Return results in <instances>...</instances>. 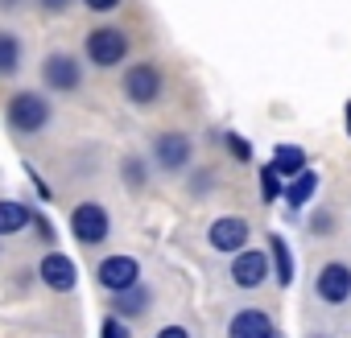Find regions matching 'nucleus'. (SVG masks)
I'll return each instance as SVG.
<instances>
[{
    "mask_svg": "<svg viewBox=\"0 0 351 338\" xmlns=\"http://www.w3.org/2000/svg\"><path fill=\"white\" fill-rule=\"evenodd\" d=\"M153 153H157V165L161 169H182L191 161V136H182V132H161L157 144H153Z\"/></svg>",
    "mask_w": 351,
    "mask_h": 338,
    "instance_id": "11",
    "label": "nucleus"
},
{
    "mask_svg": "<svg viewBox=\"0 0 351 338\" xmlns=\"http://www.w3.org/2000/svg\"><path fill=\"white\" fill-rule=\"evenodd\" d=\"M21 66V42L13 34H0V75H13Z\"/></svg>",
    "mask_w": 351,
    "mask_h": 338,
    "instance_id": "18",
    "label": "nucleus"
},
{
    "mask_svg": "<svg viewBox=\"0 0 351 338\" xmlns=\"http://www.w3.org/2000/svg\"><path fill=\"white\" fill-rule=\"evenodd\" d=\"M29 219H34V215H29L21 203H5V198H0V235H17V231H25Z\"/></svg>",
    "mask_w": 351,
    "mask_h": 338,
    "instance_id": "16",
    "label": "nucleus"
},
{
    "mask_svg": "<svg viewBox=\"0 0 351 338\" xmlns=\"http://www.w3.org/2000/svg\"><path fill=\"white\" fill-rule=\"evenodd\" d=\"M228 153H232L236 161H252V144H248L244 136H228Z\"/></svg>",
    "mask_w": 351,
    "mask_h": 338,
    "instance_id": "21",
    "label": "nucleus"
},
{
    "mask_svg": "<svg viewBox=\"0 0 351 338\" xmlns=\"http://www.w3.org/2000/svg\"><path fill=\"white\" fill-rule=\"evenodd\" d=\"M38 5H42L46 13H66V9H71V0H38Z\"/></svg>",
    "mask_w": 351,
    "mask_h": 338,
    "instance_id": "24",
    "label": "nucleus"
},
{
    "mask_svg": "<svg viewBox=\"0 0 351 338\" xmlns=\"http://www.w3.org/2000/svg\"><path fill=\"white\" fill-rule=\"evenodd\" d=\"M71 231H75L79 244H104L108 231H112V219L99 203H79L71 211Z\"/></svg>",
    "mask_w": 351,
    "mask_h": 338,
    "instance_id": "3",
    "label": "nucleus"
},
{
    "mask_svg": "<svg viewBox=\"0 0 351 338\" xmlns=\"http://www.w3.org/2000/svg\"><path fill=\"white\" fill-rule=\"evenodd\" d=\"M281 190H285V186H281V174H277L273 165H265V169H261V198L273 203V198H281Z\"/></svg>",
    "mask_w": 351,
    "mask_h": 338,
    "instance_id": "19",
    "label": "nucleus"
},
{
    "mask_svg": "<svg viewBox=\"0 0 351 338\" xmlns=\"http://www.w3.org/2000/svg\"><path fill=\"white\" fill-rule=\"evenodd\" d=\"M318 297H322L326 305H343V301L351 297V268H347L343 260L322 264V272H318Z\"/></svg>",
    "mask_w": 351,
    "mask_h": 338,
    "instance_id": "7",
    "label": "nucleus"
},
{
    "mask_svg": "<svg viewBox=\"0 0 351 338\" xmlns=\"http://www.w3.org/2000/svg\"><path fill=\"white\" fill-rule=\"evenodd\" d=\"M124 174H128V186H136V190L145 186V169H141V161L128 157V161H124Z\"/></svg>",
    "mask_w": 351,
    "mask_h": 338,
    "instance_id": "22",
    "label": "nucleus"
},
{
    "mask_svg": "<svg viewBox=\"0 0 351 338\" xmlns=\"http://www.w3.org/2000/svg\"><path fill=\"white\" fill-rule=\"evenodd\" d=\"M228 338H273V322H269V313H261V309H244V313L232 317Z\"/></svg>",
    "mask_w": 351,
    "mask_h": 338,
    "instance_id": "12",
    "label": "nucleus"
},
{
    "mask_svg": "<svg viewBox=\"0 0 351 338\" xmlns=\"http://www.w3.org/2000/svg\"><path fill=\"white\" fill-rule=\"evenodd\" d=\"M145 305H149V289H141V285H132V289L116 293V301H112L116 317H141V313H145Z\"/></svg>",
    "mask_w": 351,
    "mask_h": 338,
    "instance_id": "14",
    "label": "nucleus"
},
{
    "mask_svg": "<svg viewBox=\"0 0 351 338\" xmlns=\"http://www.w3.org/2000/svg\"><path fill=\"white\" fill-rule=\"evenodd\" d=\"M5 116H9V124H13L17 132L34 136V132H42V128L50 124V103H46V95H38V91H17V95L9 99Z\"/></svg>",
    "mask_w": 351,
    "mask_h": 338,
    "instance_id": "1",
    "label": "nucleus"
},
{
    "mask_svg": "<svg viewBox=\"0 0 351 338\" xmlns=\"http://www.w3.org/2000/svg\"><path fill=\"white\" fill-rule=\"evenodd\" d=\"M38 276H42V281H46L54 293H71V289H75V281H79V268H75V260H71V256H62V252H50V256L42 260Z\"/></svg>",
    "mask_w": 351,
    "mask_h": 338,
    "instance_id": "9",
    "label": "nucleus"
},
{
    "mask_svg": "<svg viewBox=\"0 0 351 338\" xmlns=\"http://www.w3.org/2000/svg\"><path fill=\"white\" fill-rule=\"evenodd\" d=\"M273 169H277L281 178H293V174H302V169H306V153L298 144H281L273 153Z\"/></svg>",
    "mask_w": 351,
    "mask_h": 338,
    "instance_id": "17",
    "label": "nucleus"
},
{
    "mask_svg": "<svg viewBox=\"0 0 351 338\" xmlns=\"http://www.w3.org/2000/svg\"><path fill=\"white\" fill-rule=\"evenodd\" d=\"M161 95V70L153 62H136L124 75V99L128 103H153Z\"/></svg>",
    "mask_w": 351,
    "mask_h": 338,
    "instance_id": "4",
    "label": "nucleus"
},
{
    "mask_svg": "<svg viewBox=\"0 0 351 338\" xmlns=\"http://www.w3.org/2000/svg\"><path fill=\"white\" fill-rule=\"evenodd\" d=\"M99 285H104L108 293H124V289L141 285V264H136L132 256H108V260L99 264Z\"/></svg>",
    "mask_w": 351,
    "mask_h": 338,
    "instance_id": "6",
    "label": "nucleus"
},
{
    "mask_svg": "<svg viewBox=\"0 0 351 338\" xmlns=\"http://www.w3.org/2000/svg\"><path fill=\"white\" fill-rule=\"evenodd\" d=\"M0 9H5V13H13V9H17V0H0Z\"/></svg>",
    "mask_w": 351,
    "mask_h": 338,
    "instance_id": "26",
    "label": "nucleus"
},
{
    "mask_svg": "<svg viewBox=\"0 0 351 338\" xmlns=\"http://www.w3.org/2000/svg\"><path fill=\"white\" fill-rule=\"evenodd\" d=\"M347 132H351V103H347Z\"/></svg>",
    "mask_w": 351,
    "mask_h": 338,
    "instance_id": "27",
    "label": "nucleus"
},
{
    "mask_svg": "<svg viewBox=\"0 0 351 338\" xmlns=\"http://www.w3.org/2000/svg\"><path fill=\"white\" fill-rule=\"evenodd\" d=\"M269 276V256L265 252H236V260H232V281L240 285V289H256L261 281Z\"/></svg>",
    "mask_w": 351,
    "mask_h": 338,
    "instance_id": "10",
    "label": "nucleus"
},
{
    "mask_svg": "<svg viewBox=\"0 0 351 338\" xmlns=\"http://www.w3.org/2000/svg\"><path fill=\"white\" fill-rule=\"evenodd\" d=\"M83 5H87L91 13H112V9L120 5V0H83Z\"/></svg>",
    "mask_w": 351,
    "mask_h": 338,
    "instance_id": "23",
    "label": "nucleus"
},
{
    "mask_svg": "<svg viewBox=\"0 0 351 338\" xmlns=\"http://www.w3.org/2000/svg\"><path fill=\"white\" fill-rule=\"evenodd\" d=\"M314 190H318V174H310V169H302V174H293V182L281 190L285 194V203L293 207V211H302L310 198H314Z\"/></svg>",
    "mask_w": 351,
    "mask_h": 338,
    "instance_id": "13",
    "label": "nucleus"
},
{
    "mask_svg": "<svg viewBox=\"0 0 351 338\" xmlns=\"http://www.w3.org/2000/svg\"><path fill=\"white\" fill-rule=\"evenodd\" d=\"M157 338H191L182 326H165V330H157Z\"/></svg>",
    "mask_w": 351,
    "mask_h": 338,
    "instance_id": "25",
    "label": "nucleus"
},
{
    "mask_svg": "<svg viewBox=\"0 0 351 338\" xmlns=\"http://www.w3.org/2000/svg\"><path fill=\"white\" fill-rule=\"evenodd\" d=\"M42 79H46V87H54V91H75V87L83 83V70H79V62H75L71 54H50V58L42 62Z\"/></svg>",
    "mask_w": 351,
    "mask_h": 338,
    "instance_id": "8",
    "label": "nucleus"
},
{
    "mask_svg": "<svg viewBox=\"0 0 351 338\" xmlns=\"http://www.w3.org/2000/svg\"><path fill=\"white\" fill-rule=\"evenodd\" d=\"M99 338H132V334H128V326H124L120 317H104V326H99Z\"/></svg>",
    "mask_w": 351,
    "mask_h": 338,
    "instance_id": "20",
    "label": "nucleus"
},
{
    "mask_svg": "<svg viewBox=\"0 0 351 338\" xmlns=\"http://www.w3.org/2000/svg\"><path fill=\"white\" fill-rule=\"evenodd\" d=\"M269 260H273V276L281 285H289L293 281V256H289V248H285L281 235H269Z\"/></svg>",
    "mask_w": 351,
    "mask_h": 338,
    "instance_id": "15",
    "label": "nucleus"
},
{
    "mask_svg": "<svg viewBox=\"0 0 351 338\" xmlns=\"http://www.w3.org/2000/svg\"><path fill=\"white\" fill-rule=\"evenodd\" d=\"M207 244H211L215 252L236 256V252H244V244H248V223H244V219H236V215H223V219H215V223H211Z\"/></svg>",
    "mask_w": 351,
    "mask_h": 338,
    "instance_id": "5",
    "label": "nucleus"
},
{
    "mask_svg": "<svg viewBox=\"0 0 351 338\" xmlns=\"http://www.w3.org/2000/svg\"><path fill=\"white\" fill-rule=\"evenodd\" d=\"M87 58L95 62V66H120L124 58H128V38H124V29H116V25H99V29H91L87 34Z\"/></svg>",
    "mask_w": 351,
    "mask_h": 338,
    "instance_id": "2",
    "label": "nucleus"
}]
</instances>
